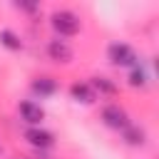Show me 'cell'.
Instances as JSON below:
<instances>
[{"label": "cell", "instance_id": "30bf717a", "mask_svg": "<svg viewBox=\"0 0 159 159\" xmlns=\"http://www.w3.org/2000/svg\"><path fill=\"white\" fill-rule=\"evenodd\" d=\"M89 87L94 89V94H104V97H114L117 94V84L109 80V77H92L89 80Z\"/></svg>", "mask_w": 159, "mask_h": 159}, {"label": "cell", "instance_id": "5b68a950", "mask_svg": "<svg viewBox=\"0 0 159 159\" xmlns=\"http://www.w3.org/2000/svg\"><path fill=\"white\" fill-rule=\"evenodd\" d=\"M25 139L30 147H35L37 152H45L50 147H55V134L50 129H42V127H27L25 129Z\"/></svg>", "mask_w": 159, "mask_h": 159}, {"label": "cell", "instance_id": "8992f818", "mask_svg": "<svg viewBox=\"0 0 159 159\" xmlns=\"http://www.w3.org/2000/svg\"><path fill=\"white\" fill-rule=\"evenodd\" d=\"M17 112H20V117H22V122L30 124V127H40L42 119H45V109H42L37 102H32V99H22V102L17 104Z\"/></svg>", "mask_w": 159, "mask_h": 159}, {"label": "cell", "instance_id": "4fadbf2b", "mask_svg": "<svg viewBox=\"0 0 159 159\" xmlns=\"http://www.w3.org/2000/svg\"><path fill=\"white\" fill-rule=\"evenodd\" d=\"M15 7H17V10H25V12H35V10H40V5H35V2H15Z\"/></svg>", "mask_w": 159, "mask_h": 159}, {"label": "cell", "instance_id": "ba28073f", "mask_svg": "<svg viewBox=\"0 0 159 159\" xmlns=\"http://www.w3.org/2000/svg\"><path fill=\"white\" fill-rule=\"evenodd\" d=\"M30 89H32L35 94H40V97H52V94L57 92V80H55V77H47V75L35 77V80L30 82Z\"/></svg>", "mask_w": 159, "mask_h": 159}, {"label": "cell", "instance_id": "5bb4252c", "mask_svg": "<svg viewBox=\"0 0 159 159\" xmlns=\"http://www.w3.org/2000/svg\"><path fill=\"white\" fill-rule=\"evenodd\" d=\"M17 159H22V157H17Z\"/></svg>", "mask_w": 159, "mask_h": 159}, {"label": "cell", "instance_id": "277c9868", "mask_svg": "<svg viewBox=\"0 0 159 159\" xmlns=\"http://www.w3.org/2000/svg\"><path fill=\"white\" fill-rule=\"evenodd\" d=\"M47 57L57 65H70L72 57H75V50L67 40H60V37H52L47 42Z\"/></svg>", "mask_w": 159, "mask_h": 159}, {"label": "cell", "instance_id": "7a4b0ae2", "mask_svg": "<svg viewBox=\"0 0 159 159\" xmlns=\"http://www.w3.org/2000/svg\"><path fill=\"white\" fill-rule=\"evenodd\" d=\"M107 60H109L114 67H129V70L139 65V57H137L134 47L127 45V42H109V47H107Z\"/></svg>", "mask_w": 159, "mask_h": 159}, {"label": "cell", "instance_id": "3957f363", "mask_svg": "<svg viewBox=\"0 0 159 159\" xmlns=\"http://www.w3.org/2000/svg\"><path fill=\"white\" fill-rule=\"evenodd\" d=\"M102 122H104L109 129H117V132H122L127 124H132V119H129L127 109H124V107H119L117 102H112V104H104V107H102Z\"/></svg>", "mask_w": 159, "mask_h": 159}, {"label": "cell", "instance_id": "52a82bcc", "mask_svg": "<svg viewBox=\"0 0 159 159\" xmlns=\"http://www.w3.org/2000/svg\"><path fill=\"white\" fill-rule=\"evenodd\" d=\"M119 134H122L124 144H129V147H144V144H147V132H144L139 124H134V122L127 124Z\"/></svg>", "mask_w": 159, "mask_h": 159}, {"label": "cell", "instance_id": "7c38bea8", "mask_svg": "<svg viewBox=\"0 0 159 159\" xmlns=\"http://www.w3.org/2000/svg\"><path fill=\"white\" fill-rule=\"evenodd\" d=\"M127 80H129V84H132V87H147V84H149V75H147V70H144L142 65L132 67Z\"/></svg>", "mask_w": 159, "mask_h": 159}, {"label": "cell", "instance_id": "9c48e42d", "mask_svg": "<svg viewBox=\"0 0 159 159\" xmlns=\"http://www.w3.org/2000/svg\"><path fill=\"white\" fill-rule=\"evenodd\" d=\"M70 94H72L75 102H82V104H92L97 99V94L89 87V82H72L70 84Z\"/></svg>", "mask_w": 159, "mask_h": 159}, {"label": "cell", "instance_id": "6da1fadb", "mask_svg": "<svg viewBox=\"0 0 159 159\" xmlns=\"http://www.w3.org/2000/svg\"><path fill=\"white\" fill-rule=\"evenodd\" d=\"M50 25H52V30L57 32V37H75V35L82 30L80 15L72 12V10H55V12L50 15Z\"/></svg>", "mask_w": 159, "mask_h": 159}, {"label": "cell", "instance_id": "8fae6325", "mask_svg": "<svg viewBox=\"0 0 159 159\" xmlns=\"http://www.w3.org/2000/svg\"><path fill=\"white\" fill-rule=\"evenodd\" d=\"M0 45H2V47H7L10 52L22 50V40H20V35H17V32H12V30H0Z\"/></svg>", "mask_w": 159, "mask_h": 159}]
</instances>
